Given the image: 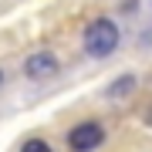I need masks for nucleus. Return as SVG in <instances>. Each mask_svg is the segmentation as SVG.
I'll return each instance as SVG.
<instances>
[{
  "instance_id": "obj_5",
  "label": "nucleus",
  "mask_w": 152,
  "mask_h": 152,
  "mask_svg": "<svg viewBox=\"0 0 152 152\" xmlns=\"http://www.w3.org/2000/svg\"><path fill=\"white\" fill-rule=\"evenodd\" d=\"M20 152H51V145H48L44 139H27V142H24V149H20Z\"/></svg>"
},
{
  "instance_id": "obj_3",
  "label": "nucleus",
  "mask_w": 152,
  "mask_h": 152,
  "mask_svg": "<svg viewBox=\"0 0 152 152\" xmlns=\"http://www.w3.org/2000/svg\"><path fill=\"white\" fill-rule=\"evenodd\" d=\"M24 71H27V78H51V75L58 71V58L48 54V51H37V54L27 58Z\"/></svg>"
},
{
  "instance_id": "obj_1",
  "label": "nucleus",
  "mask_w": 152,
  "mask_h": 152,
  "mask_svg": "<svg viewBox=\"0 0 152 152\" xmlns=\"http://www.w3.org/2000/svg\"><path fill=\"white\" fill-rule=\"evenodd\" d=\"M115 48H118V27L108 17H98L85 27V51L91 58H108Z\"/></svg>"
},
{
  "instance_id": "obj_2",
  "label": "nucleus",
  "mask_w": 152,
  "mask_h": 152,
  "mask_svg": "<svg viewBox=\"0 0 152 152\" xmlns=\"http://www.w3.org/2000/svg\"><path fill=\"white\" fill-rule=\"evenodd\" d=\"M105 142V129L98 122H81L68 132V149L71 152H91Z\"/></svg>"
},
{
  "instance_id": "obj_6",
  "label": "nucleus",
  "mask_w": 152,
  "mask_h": 152,
  "mask_svg": "<svg viewBox=\"0 0 152 152\" xmlns=\"http://www.w3.org/2000/svg\"><path fill=\"white\" fill-rule=\"evenodd\" d=\"M149 122H152V115H149Z\"/></svg>"
},
{
  "instance_id": "obj_4",
  "label": "nucleus",
  "mask_w": 152,
  "mask_h": 152,
  "mask_svg": "<svg viewBox=\"0 0 152 152\" xmlns=\"http://www.w3.org/2000/svg\"><path fill=\"white\" fill-rule=\"evenodd\" d=\"M132 88H135V78H132V75H125L118 85H112V91H108V95H129Z\"/></svg>"
},
{
  "instance_id": "obj_7",
  "label": "nucleus",
  "mask_w": 152,
  "mask_h": 152,
  "mask_svg": "<svg viewBox=\"0 0 152 152\" xmlns=\"http://www.w3.org/2000/svg\"><path fill=\"white\" fill-rule=\"evenodd\" d=\"M0 78H4V75H0Z\"/></svg>"
}]
</instances>
